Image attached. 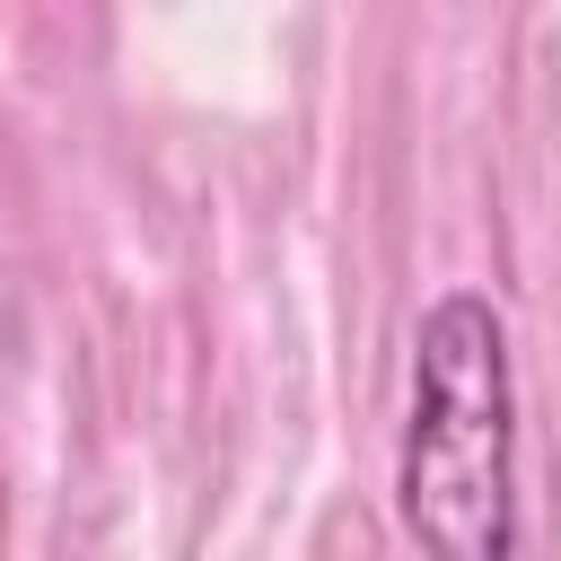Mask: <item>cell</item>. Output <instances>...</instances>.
Returning a JSON list of instances; mask_svg holds the SVG:
<instances>
[{
    "label": "cell",
    "instance_id": "cell-1",
    "mask_svg": "<svg viewBox=\"0 0 561 561\" xmlns=\"http://www.w3.org/2000/svg\"><path fill=\"white\" fill-rule=\"evenodd\" d=\"M394 500L430 561L517 552V377H508V316L482 289H438L412 324Z\"/></svg>",
    "mask_w": 561,
    "mask_h": 561
}]
</instances>
